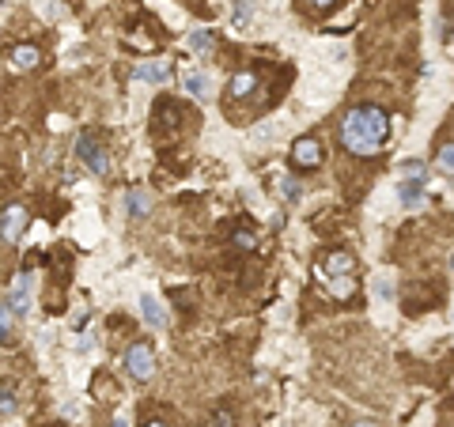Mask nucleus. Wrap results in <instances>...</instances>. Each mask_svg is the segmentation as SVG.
Wrapping results in <instances>:
<instances>
[{"label": "nucleus", "instance_id": "nucleus-1", "mask_svg": "<svg viewBox=\"0 0 454 427\" xmlns=\"http://www.w3.org/2000/svg\"><path fill=\"white\" fill-rule=\"evenodd\" d=\"M386 136H390V117L379 106H356V110H348L345 122H340V144L360 159L379 155Z\"/></svg>", "mask_w": 454, "mask_h": 427}, {"label": "nucleus", "instance_id": "nucleus-2", "mask_svg": "<svg viewBox=\"0 0 454 427\" xmlns=\"http://www.w3.org/2000/svg\"><path fill=\"white\" fill-rule=\"evenodd\" d=\"M76 155L91 167V174H99V178H107V174H110V159H107V151L95 144L91 133H80L76 136Z\"/></svg>", "mask_w": 454, "mask_h": 427}, {"label": "nucleus", "instance_id": "nucleus-3", "mask_svg": "<svg viewBox=\"0 0 454 427\" xmlns=\"http://www.w3.org/2000/svg\"><path fill=\"white\" fill-rule=\"evenodd\" d=\"M125 370L136 382H148V378L156 374V356H152L148 344H133V348L125 352Z\"/></svg>", "mask_w": 454, "mask_h": 427}, {"label": "nucleus", "instance_id": "nucleus-4", "mask_svg": "<svg viewBox=\"0 0 454 427\" xmlns=\"http://www.w3.org/2000/svg\"><path fill=\"white\" fill-rule=\"evenodd\" d=\"M23 227H27V212H23L19 205H8L4 216H0V235H4V243L15 246L19 235H23Z\"/></svg>", "mask_w": 454, "mask_h": 427}, {"label": "nucleus", "instance_id": "nucleus-5", "mask_svg": "<svg viewBox=\"0 0 454 427\" xmlns=\"http://www.w3.org/2000/svg\"><path fill=\"white\" fill-rule=\"evenodd\" d=\"M291 163L296 167H318L322 163V144L314 140V136H299L296 144H291Z\"/></svg>", "mask_w": 454, "mask_h": 427}, {"label": "nucleus", "instance_id": "nucleus-6", "mask_svg": "<svg viewBox=\"0 0 454 427\" xmlns=\"http://www.w3.org/2000/svg\"><path fill=\"white\" fill-rule=\"evenodd\" d=\"M8 306H12L15 314L30 310V269H23L19 276H15V284L8 287Z\"/></svg>", "mask_w": 454, "mask_h": 427}, {"label": "nucleus", "instance_id": "nucleus-7", "mask_svg": "<svg viewBox=\"0 0 454 427\" xmlns=\"http://www.w3.org/2000/svg\"><path fill=\"white\" fill-rule=\"evenodd\" d=\"M397 200H401L409 212H420V208H424V185H420L417 178H405L401 185H397Z\"/></svg>", "mask_w": 454, "mask_h": 427}, {"label": "nucleus", "instance_id": "nucleus-8", "mask_svg": "<svg viewBox=\"0 0 454 427\" xmlns=\"http://www.w3.org/2000/svg\"><path fill=\"white\" fill-rule=\"evenodd\" d=\"M182 87H185V95H193V99H201V102L212 95V79H208L205 72H197V68L182 76Z\"/></svg>", "mask_w": 454, "mask_h": 427}, {"label": "nucleus", "instance_id": "nucleus-9", "mask_svg": "<svg viewBox=\"0 0 454 427\" xmlns=\"http://www.w3.org/2000/svg\"><path fill=\"white\" fill-rule=\"evenodd\" d=\"M140 314H144V321H148L152 329H167V310L159 306L156 295H140Z\"/></svg>", "mask_w": 454, "mask_h": 427}, {"label": "nucleus", "instance_id": "nucleus-10", "mask_svg": "<svg viewBox=\"0 0 454 427\" xmlns=\"http://www.w3.org/2000/svg\"><path fill=\"white\" fill-rule=\"evenodd\" d=\"M133 76H136V79H144V84H167V79H170V64H163V61L136 64Z\"/></svg>", "mask_w": 454, "mask_h": 427}, {"label": "nucleus", "instance_id": "nucleus-11", "mask_svg": "<svg viewBox=\"0 0 454 427\" xmlns=\"http://www.w3.org/2000/svg\"><path fill=\"white\" fill-rule=\"evenodd\" d=\"M8 64H12L15 72H30L38 64V50L35 46H15V50L8 53Z\"/></svg>", "mask_w": 454, "mask_h": 427}, {"label": "nucleus", "instance_id": "nucleus-12", "mask_svg": "<svg viewBox=\"0 0 454 427\" xmlns=\"http://www.w3.org/2000/svg\"><path fill=\"white\" fill-rule=\"evenodd\" d=\"M254 87H257L254 72H235V76H231V95H235V99H246Z\"/></svg>", "mask_w": 454, "mask_h": 427}, {"label": "nucleus", "instance_id": "nucleus-13", "mask_svg": "<svg viewBox=\"0 0 454 427\" xmlns=\"http://www.w3.org/2000/svg\"><path fill=\"white\" fill-rule=\"evenodd\" d=\"M348 272H352V257H348V254H329L326 280H329V276H348Z\"/></svg>", "mask_w": 454, "mask_h": 427}, {"label": "nucleus", "instance_id": "nucleus-14", "mask_svg": "<svg viewBox=\"0 0 454 427\" xmlns=\"http://www.w3.org/2000/svg\"><path fill=\"white\" fill-rule=\"evenodd\" d=\"M190 50L197 53V57H208V53H212V30H193L190 35Z\"/></svg>", "mask_w": 454, "mask_h": 427}, {"label": "nucleus", "instance_id": "nucleus-15", "mask_svg": "<svg viewBox=\"0 0 454 427\" xmlns=\"http://www.w3.org/2000/svg\"><path fill=\"white\" fill-rule=\"evenodd\" d=\"M148 208H152V197L144 189L129 193V216H148Z\"/></svg>", "mask_w": 454, "mask_h": 427}, {"label": "nucleus", "instance_id": "nucleus-16", "mask_svg": "<svg viewBox=\"0 0 454 427\" xmlns=\"http://www.w3.org/2000/svg\"><path fill=\"white\" fill-rule=\"evenodd\" d=\"M352 287H356V280H352V276H329V292H334L337 299L352 295Z\"/></svg>", "mask_w": 454, "mask_h": 427}, {"label": "nucleus", "instance_id": "nucleus-17", "mask_svg": "<svg viewBox=\"0 0 454 427\" xmlns=\"http://www.w3.org/2000/svg\"><path fill=\"white\" fill-rule=\"evenodd\" d=\"M250 12H254V0H235V27H246Z\"/></svg>", "mask_w": 454, "mask_h": 427}, {"label": "nucleus", "instance_id": "nucleus-18", "mask_svg": "<svg viewBox=\"0 0 454 427\" xmlns=\"http://www.w3.org/2000/svg\"><path fill=\"white\" fill-rule=\"evenodd\" d=\"M231 243H235V249H242V254H250V249H257V238L250 235V231H235V235H231Z\"/></svg>", "mask_w": 454, "mask_h": 427}, {"label": "nucleus", "instance_id": "nucleus-19", "mask_svg": "<svg viewBox=\"0 0 454 427\" xmlns=\"http://www.w3.org/2000/svg\"><path fill=\"white\" fill-rule=\"evenodd\" d=\"M435 163H439V171L454 174V144H443V148H439V155H435Z\"/></svg>", "mask_w": 454, "mask_h": 427}, {"label": "nucleus", "instance_id": "nucleus-20", "mask_svg": "<svg viewBox=\"0 0 454 427\" xmlns=\"http://www.w3.org/2000/svg\"><path fill=\"white\" fill-rule=\"evenodd\" d=\"M280 197L288 200V205H296V200L303 197V193H299V182H296V178H284V182H280Z\"/></svg>", "mask_w": 454, "mask_h": 427}, {"label": "nucleus", "instance_id": "nucleus-21", "mask_svg": "<svg viewBox=\"0 0 454 427\" xmlns=\"http://www.w3.org/2000/svg\"><path fill=\"white\" fill-rule=\"evenodd\" d=\"M12 408H15V401H12V386H4V393H0V412H4V420H12Z\"/></svg>", "mask_w": 454, "mask_h": 427}, {"label": "nucleus", "instance_id": "nucleus-22", "mask_svg": "<svg viewBox=\"0 0 454 427\" xmlns=\"http://www.w3.org/2000/svg\"><path fill=\"white\" fill-rule=\"evenodd\" d=\"M0 329H4V344L12 341V306H4V314H0Z\"/></svg>", "mask_w": 454, "mask_h": 427}, {"label": "nucleus", "instance_id": "nucleus-23", "mask_svg": "<svg viewBox=\"0 0 454 427\" xmlns=\"http://www.w3.org/2000/svg\"><path fill=\"white\" fill-rule=\"evenodd\" d=\"M405 178H424V163H405Z\"/></svg>", "mask_w": 454, "mask_h": 427}, {"label": "nucleus", "instance_id": "nucleus-24", "mask_svg": "<svg viewBox=\"0 0 454 427\" xmlns=\"http://www.w3.org/2000/svg\"><path fill=\"white\" fill-rule=\"evenodd\" d=\"M375 292L383 295V299H394V287H390V280H375Z\"/></svg>", "mask_w": 454, "mask_h": 427}, {"label": "nucleus", "instance_id": "nucleus-25", "mask_svg": "<svg viewBox=\"0 0 454 427\" xmlns=\"http://www.w3.org/2000/svg\"><path fill=\"white\" fill-rule=\"evenodd\" d=\"M212 424H216V427H231L235 420H231V412H216V416H212Z\"/></svg>", "mask_w": 454, "mask_h": 427}, {"label": "nucleus", "instance_id": "nucleus-26", "mask_svg": "<svg viewBox=\"0 0 454 427\" xmlns=\"http://www.w3.org/2000/svg\"><path fill=\"white\" fill-rule=\"evenodd\" d=\"M76 348H80V352H91V348H95V341H91V336H80Z\"/></svg>", "mask_w": 454, "mask_h": 427}, {"label": "nucleus", "instance_id": "nucleus-27", "mask_svg": "<svg viewBox=\"0 0 454 427\" xmlns=\"http://www.w3.org/2000/svg\"><path fill=\"white\" fill-rule=\"evenodd\" d=\"M314 4H318V8H329V4H337V0H314Z\"/></svg>", "mask_w": 454, "mask_h": 427}, {"label": "nucleus", "instance_id": "nucleus-28", "mask_svg": "<svg viewBox=\"0 0 454 427\" xmlns=\"http://www.w3.org/2000/svg\"><path fill=\"white\" fill-rule=\"evenodd\" d=\"M113 427H129V424H125V420H121V416H118V420H113Z\"/></svg>", "mask_w": 454, "mask_h": 427}, {"label": "nucleus", "instance_id": "nucleus-29", "mask_svg": "<svg viewBox=\"0 0 454 427\" xmlns=\"http://www.w3.org/2000/svg\"><path fill=\"white\" fill-rule=\"evenodd\" d=\"M148 427H167V424H159V420H152V424H148Z\"/></svg>", "mask_w": 454, "mask_h": 427}, {"label": "nucleus", "instance_id": "nucleus-30", "mask_svg": "<svg viewBox=\"0 0 454 427\" xmlns=\"http://www.w3.org/2000/svg\"><path fill=\"white\" fill-rule=\"evenodd\" d=\"M356 427H375V424H356Z\"/></svg>", "mask_w": 454, "mask_h": 427}, {"label": "nucleus", "instance_id": "nucleus-31", "mask_svg": "<svg viewBox=\"0 0 454 427\" xmlns=\"http://www.w3.org/2000/svg\"><path fill=\"white\" fill-rule=\"evenodd\" d=\"M451 318H454V310H451Z\"/></svg>", "mask_w": 454, "mask_h": 427}, {"label": "nucleus", "instance_id": "nucleus-32", "mask_svg": "<svg viewBox=\"0 0 454 427\" xmlns=\"http://www.w3.org/2000/svg\"><path fill=\"white\" fill-rule=\"evenodd\" d=\"M451 265H454V257H451Z\"/></svg>", "mask_w": 454, "mask_h": 427}]
</instances>
